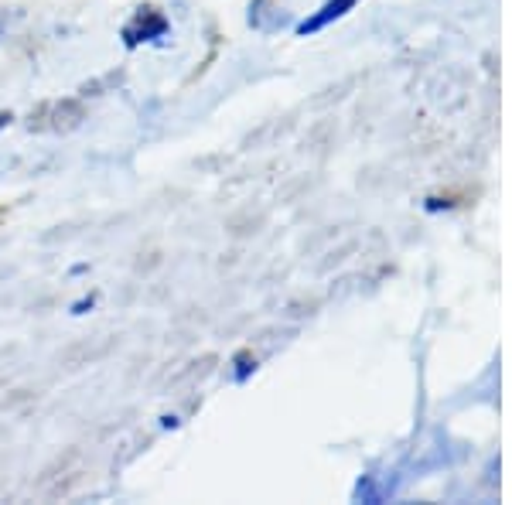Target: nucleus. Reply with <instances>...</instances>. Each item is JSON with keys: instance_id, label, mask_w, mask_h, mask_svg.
<instances>
[{"instance_id": "nucleus-1", "label": "nucleus", "mask_w": 512, "mask_h": 505, "mask_svg": "<svg viewBox=\"0 0 512 505\" xmlns=\"http://www.w3.org/2000/svg\"><path fill=\"white\" fill-rule=\"evenodd\" d=\"M168 28L171 24L158 7H140L134 18L127 21V28H123V45L137 48V45H147V41H158L168 35Z\"/></svg>"}, {"instance_id": "nucleus-2", "label": "nucleus", "mask_w": 512, "mask_h": 505, "mask_svg": "<svg viewBox=\"0 0 512 505\" xmlns=\"http://www.w3.org/2000/svg\"><path fill=\"white\" fill-rule=\"evenodd\" d=\"M355 4H359V0H325L318 14H311L308 21L297 24V31H301V35H315V31L328 28V24H332V21L345 18V14H349Z\"/></svg>"}, {"instance_id": "nucleus-3", "label": "nucleus", "mask_w": 512, "mask_h": 505, "mask_svg": "<svg viewBox=\"0 0 512 505\" xmlns=\"http://www.w3.org/2000/svg\"><path fill=\"white\" fill-rule=\"evenodd\" d=\"M287 18H284V11H277V7H270L267 0H253V7H250V24L256 31H274L280 28Z\"/></svg>"}, {"instance_id": "nucleus-4", "label": "nucleus", "mask_w": 512, "mask_h": 505, "mask_svg": "<svg viewBox=\"0 0 512 505\" xmlns=\"http://www.w3.org/2000/svg\"><path fill=\"white\" fill-rule=\"evenodd\" d=\"M246 372H250V359H246V355H239V372H236V376L246 379Z\"/></svg>"}, {"instance_id": "nucleus-5", "label": "nucleus", "mask_w": 512, "mask_h": 505, "mask_svg": "<svg viewBox=\"0 0 512 505\" xmlns=\"http://www.w3.org/2000/svg\"><path fill=\"white\" fill-rule=\"evenodd\" d=\"M7 120H11V117H7V113H0V127H4Z\"/></svg>"}]
</instances>
